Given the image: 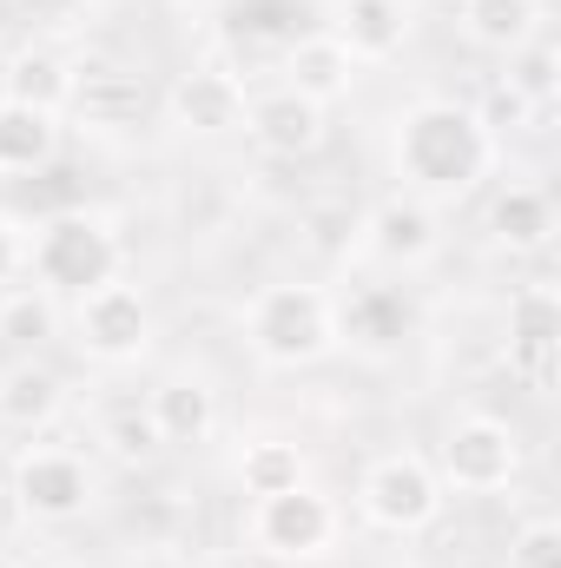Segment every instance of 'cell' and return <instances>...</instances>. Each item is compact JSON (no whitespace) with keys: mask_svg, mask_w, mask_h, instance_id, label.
I'll return each instance as SVG.
<instances>
[{"mask_svg":"<svg viewBox=\"0 0 561 568\" xmlns=\"http://www.w3.org/2000/svg\"><path fill=\"white\" fill-rule=\"evenodd\" d=\"M145 410H152V424L165 436V449H198V443L218 436V390L205 377H192V371L159 377L145 390Z\"/></svg>","mask_w":561,"mask_h":568,"instance_id":"9a60e30c","label":"cell"},{"mask_svg":"<svg viewBox=\"0 0 561 568\" xmlns=\"http://www.w3.org/2000/svg\"><path fill=\"white\" fill-rule=\"evenodd\" d=\"M80 87H73V106L93 120V126H133L145 113V87L126 67H106V60H73Z\"/></svg>","mask_w":561,"mask_h":568,"instance_id":"7402d4cb","label":"cell"},{"mask_svg":"<svg viewBox=\"0 0 561 568\" xmlns=\"http://www.w3.org/2000/svg\"><path fill=\"white\" fill-rule=\"evenodd\" d=\"M165 126L185 140H232L245 133V87L218 67H192L165 87Z\"/></svg>","mask_w":561,"mask_h":568,"instance_id":"8fae6325","label":"cell"},{"mask_svg":"<svg viewBox=\"0 0 561 568\" xmlns=\"http://www.w3.org/2000/svg\"><path fill=\"white\" fill-rule=\"evenodd\" d=\"M324 33L357 60V67H384L410 47V27H417V7L410 0H330L324 7Z\"/></svg>","mask_w":561,"mask_h":568,"instance_id":"7c38bea8","label":"cell"},{"mask_svg":"<svg viewBox=\"0 0 561 568\" xmlns=\"http://www.w3.org/2000/svg\"><path fill=\"white\" fill-rule=\"evenodd\" d=\"M0 503H7V476H0Z\"/></svg>","mask_w":561,"mask_h":568,"instance_id":"d6a6232c","label":"cell"},{"mask_svg":"<svg viewBox=\"0 0 561 568\" xmlns=\"http://www.w3.org/2000/svg\"><path fill=\"white\" fill-rule=\"evenodd\" d=\"M476 120L496 133V145H502V133H536V120H542V106L529 100V93H516L509 80H496L489 93H482V106H476Z\"/></svg>","mask_w":561,"mask_h":568,"instance_id":"4316f807","label":"cell"},{"mask_svg":"<svg viewBox=\"0 0 561 568\" xmlns=\"http://www.w3.org/2000/svg\"><path fill=\"white\" fill-rule=\"evenodd\" d=\"M429 7H449V13H456V7H462V0H429Z\"/></svg>","mask_w":561,"mask_h":568,"instance_id":"4dcf8cb0","label":"cell"},{"mask_svg":"<svg viewBox=\"0 0 561 568\" xmlns=\"http://www.w3.org/2000/svg\"><path fill=\"white\" fill-rule=\"evenodd\" d=\"M357 239H364V252L377 258V265H390V272H422L436 252H442V205H429L417 192H390V199H377L364 219H357Z\"/></svg>","mask_w":561,"mask_h":568,"instance_id":"9c48e42d","label":"cell"},{"mask_svg":"<svg viewBox=\"0 0 561 568\" xmlns=\"http://www.w3.org/2000/svg\"><path fill=\"white\" fill-rule=\"evenodd\" d=\"M53 159H60V113L20 106V100H0V179L47 172Z\"/></svg>","mask_w":561,"mask_h":568,"instance_id":"ffe728a7","label":"cell"},{"mask_svg":"<svg viewBox=\"0 0 561 568\" xmlns=\"http://www.w3.org/2000/svg\"><path fill=\"white\" fill-rule=\"evenodd\" d=\"M297 483H310V456H304V443H290V436H252L245 449H238V489L258 503V496H284V489H297Z\"/></svg>","mask_w":561,"mask_h":568,"instance_id":"603a6c76","label":"cell"},{"mask_svg":"<svg viewBox=\"0 0 561 568\" xmlns=\"http://www.w3.org/2000/svg\"><path fill=\"white\" fill-rule=\"evenodd\" d=\"M7 503L33 529H67L100 503V469L67 443H20L7 469Z\"/></svg>","mask_w":561,"mask_h":568,"instance_id":"5b68a950","label":"cell"},{"mask_svg":"<svg viewBox=\"0 0 561 568\" xmlns=\"http://www.w3.org/2000/svg\"><path fill=\"white\" fill-rule=\"evenodd\" d=\"M502 145L476 120L469 100H442L429 93L417 106H404L397 133H390V172L404 179V192H417L429 205H462L482 192V179L496 172Z\"/></svg>","mask_w":561,"mask_h":568,"instance_id":"6da1fadb","label":"cell"},{"mask_svg":"<svg viewBox=\"0 0 561 568\" xmlns=\"http://www.w3.org/2000/svg\"><path fill=\"white\" fill-rule=\"evenodd\" d=\"M509 568H561V523L555 516H529L509 536Z\"/></svg>","mask_w":561,"mask_h":568,"instance_id":"83f0119b","label":"cell"},{"mask_svg":"<svg viewBox=\"0 0 561 568\" xmlns=\"http://www.w3.org/2000/svg\"><path fill=\"white\" fill-rule=\"evenodd\" d=\"M100 443H106V456H113V463H126V469H145V463H159V456H165V436H159V424H152L145 397L113 404V410L100 417Z\"/></svg>","mask_w":561,"mask_h":568,"instance_id":"d4e9b609","label":"cell"},{"mask_svg":"<svg viewBox=\"0 0 561 568\" xmlns=\"http://www.w3.org/2000/svg\"><path fill=\"white\" fill-rule=\"evenodd\" d=\"M410 324V304L397 291H357L350 304H337V331L350 344H370V351H390Z\"/></svg>","mask_w":561,"mask_h":568,"instance_id":"cb8c5ba5","label":"cell"},{"mask_svg":"<svg viewBox=\"0 0 561 568\" xmlns=\"http://www.w3.org/2000/svg\"><path fill=\"white\" fill-rule=\"evenodd\" d=\"M278 87H290V93H304L310 106H337V100H350V87H357V60L330 40V33H304V40H290L284 47V60H278Z\"/></svg>","mask_w":561,"mask_h":568,"instance_id":"ac0fdd59","label":"cell"},{"mask_svg":"<svg viewBox=\"0 0 561 568\" xmlns=\"http://www.w3.org/2000/svg\"><path fill=\"white\" fill-rule=\"evenodd\" d=\"M120 272H126V239H120V225H113L106 212H93V205H67V212L40 219V225L27 232V278L47 284L60 304H67V297H86V291H100V284H113Z\"/></svg>","mask_w":561,"mask_h":568,"instance_id":"3957f363","label":"cell"},{"mask_svg":"<svg viewBox=\"0 0 561 568\" xmlns=\"http://www.w3.org/2000/svg\"><path fill=\"white\" fill-rule=\"evenodd\" d=\"M27 272V225L13 212H0V291Z\"/></svg>","mask_w":561,"mask_h":568,"instance_id":"f1b7e54d","label":"cell"},{"mask_svg":"<svg viewBox=\"0 0 561 568\" xmlns=\"http://www.w3.org/2000/svg\"><path fill=\"white\" fill-rule=\"evenodd\" d=\"M67 331H73V344H80L93 364H106V371L140 364L145 351H152V337H159L152 297H145L140 284H126V278L100 284V291H86V297H73Z\"/></svg>","mask_w":561,"mask_h":568,"instance_id":"ba28073f","label":"cell"},{"mask_svg":"<svg viewBox=\"0 0 561 568\" xmlns=\"http://www.w3.org/2000/svg\"><path fill=\"white\" fill-rule=\"evenodd\" d=\"M67 331V304L47 291V284H7L0 291V344L13 351V357H33V351H47L53 337Z\"/></svg>","mask_w":561,"mask_h":568,"instance_id":"d6986e66","label":"cell"},{"mask_svg":"<svg viewBox=\"0 0 561 568\" xmlns=\"http://www.w3.org/2000/svg\"><path fill=\"white\" fill-rule=\"evenodd\" d=\"M245 140L258 145L265 159H310V152H324L330 140V113L324 106H310L304 93H290V87H265V93H245Z\"/></svg>","mask_w":561,"mask_h":568,"instance_id":"30bf717a","label":"cell"},{"mask_svg":"<svg viewBox=\"0 0 561 568\" xmlns=\"http://www.w3.org/2000/svg\"><path fill=\"white\" fill-rule=\"evenodd\" d=\"M310 232H317L324 252H344V232L357 239V212H344V205H317V212H310Z\"/></svg>","mask_w":561,"mask_h":568,"instance_id":"f546056e","label":"cell"},{"mask_svg":"<svg viewBox=\"0 0 561 568\" xmlns=\"http://www.w3.org/2000/svg\"><path fill=\"white\" fill-rule=\"evenodd\" d=\"M245 542L252 556L272 568H310V562H330L337 542H344V509L330 489L317 483H297L284 496H258L245 509Z\"/></svg>","mask_w":561,"mask_h":568,"instance_id":"277c9868","label":"cell"},{"mask_svg":"<svg viewBox=\"0 0 561 568\" xmlns=\"http://www.w3.org/2000/svg\"><path fill=\"white\" fill-rule=\"evenodd\" d=\"M456 20H462V40L469 47L509 60L516 47H529L542 33V0H462Z\"/></svg>","mask_w":561,"mask_h":568,"instance_id":"44dd1931","label":"cell"},{"mask_svg":"<svg viewBox=\"0 0 561 568\" xmlns=\"http://www.w3.org/2000/svg\"><path fill=\"white\" fill-rule=\"evenodd\" d=\"M442 503H449V489H442V476H436V463L422 449H384L357 476V516L370 529H384V536H422V529H436Z\"/></svg>","mask_w":561,"mask_h":568,"instance_id":"8992f818","label":"cell"},{"mask_svg":"<svg viewBox=\"0 0 561 568\" xmlns=\"http://www.w3.org/2000/svg\"><path fill=\"white\" fill-rule=\"evenodd\" d=\"M67 417V377L33 351V357H7L0 364V429L13 436H40Z\"/></svg>","mask_w":561,"mask_h":568,"instance_id":"5bb4252c","label":"cell"},{"mask_svg":"<svg viewBox=\"0 0 561 568\" xmlns=\"http://www.w3.org/2000/svg\"><path fill=\"white\" fill-rule=\"evenodd\" d=\"M73 87H80L73 60L60 47H47V40H27V47H13L0 60V100L40 106V113H67L73 106Z\"/></svg>","mask_w":561,"mask_h":568,"instance_id":"2e32d148","label":"cell"},{"mask_svg":"<svg viewBox=\"0 0 561 568\" xmlns=\"http://www.w3.org/2000/svg\"><path fill=\"white\" fill-rule=\"evenodd\" d=\"M86 7H113V0H86Z\"/></svg>","mask_w":561,"mask_h":568,"instance_id":"836d02e7","label":"cell"},{"mask_svg":"<svg viewBox=\"0 0 561 568\" xmlns=\"http://www.w3.org/2000/svg\"><path fill=\"white\" fill-rule=\"evenodd\" d=\"M482 232H489V245H502V252H542L549 239H555V192L549 185H536V179H509L496 199H489V212H482Z\"/></svg>","mask_w":561,"mask_h":568,"instance_id":"e0dca14e","label":"cell"},{"mask_svg":"<svg viewBox=\"0 0 561 568\" xmlns=\"http://www.w3.org/2000/svg\"><path fill=\"white\" fill-rule=\"evenodd\" d=\"M555 67H561V53L549 47V40H542V33H536L529 47H516V53H509V73H502V80H509L516 93H529V100L549 113V106H555V87H561Z\"/></svg>","mask_w":561,"mask_h":568,"instance_id":"484cf974","label":"cell"},{"mask_svg":"<svg viewBox=\"0 0 561 568\" xmlns=\"http://www.w3.org/2000/svg\"><path fill=\"white\" fill-rule=\"evenodd\" d=\"M555 351H561V297L555 284H516L509 297V364L549 390L555 384Z\"/></svg>","mask_w":561,"mask_h":568,"instance_id":"4fadbf2b","label":"cell"},{"mask_svg":"<svg viewBox=\"0 0 561 568\" xmlns=\"http://www.w3.org/2000/svg\"><path fill=\"white\" fill-rule=\"evenodd\" d=\"M245 344L265 371H310V364L337 357V344H344L337 297L317 278L258 284L252 304H245Z\"/></svg>","mask_w":561,"mask_h":568,"instance_id":"7a4b0ae2","label":"cell"},{"mask_svg":"<svg viewBox=\"0 0 561 568\" xmlns=\"http://www.w3.org/2000/svg\"><path fill=\"white\" fill-rule=\"evenodd\" d=\"M436 476L442 489L456 496H496L522 476V429L509 417H489V410H469L442 429V449H436Z\"/></svg>","mask_w":561,"mask_h":568,"instance_id":"52a82bcc","label":"cell"},{"mask_svg":"<svg viewBox=\"0 0 561 568\" xmlns=\"http://www.w3.org/2000/svg\"><path fill=\"white\" fill-rule=\"evenodd\" d=\"M0 568H20V562H13V556H0Z\"/></svg>","mask_w":561,"mask_h":568,"instance_id":"1f68e13d","label":"cell"}]
</instances>
